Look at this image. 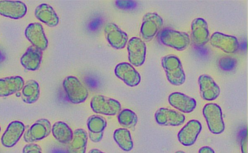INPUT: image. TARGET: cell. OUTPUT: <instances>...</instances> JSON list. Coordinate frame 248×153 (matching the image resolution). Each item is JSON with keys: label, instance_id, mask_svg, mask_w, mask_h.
I'll use <instances>...</instances> for the list:
<instances>
[{"label": "cell", "instance_id": "obj_23", "mask_svg": "<svg viewBox=\"0 0 248 153\" xmlns=\"http://www.w3.org/2000/svg\"><path fill=\"white\" fill-rule=\"evenodd\" d=\"M34 15L37 19L50 27L56 26L59 22V18L53 7L46 3L37 6L34 11Z\"/></svg>", "mask_w": 248, "mask_h": 153}, {"label": "cell", "instance_id": "obj_9", "mask_svg": "<svg viewBox=\"0 0 248 153\" xmlns=\"http://www.w3.org/2000/svg\"><path fill=\"white\" fill-rule=\"evenodd\" d=\"M25 35L34 47L41 51L47 48L48 40L40 23L35 22L29 24L25 29Z\"/></svg>", "mask_w": 248, "mask_h": 153}, {"label": "cell", "instance_id": "obj_25", "mask_svg": "<svg viewBox=\"0 0 248 153\" xmlns=\"http://www.w3.org/2000/svg\"><path fill=\"white\" fill-rule=\"evenodd\" d=\"M51 132L55 139L62 144H68L73 138L72 130L63 121L55 122L51 127Z\"/></svg>", "mask_w": 248, "mask_h": 153}, {"label": "cell", "instance_id": "obj_31", "mask_svg": "<svg viewBox=\"0 0 248 153\" xmlns=\"http://www.w3.org/2000/svg\"><path fill=\"white\" fill-rule=\"evenodd\" d=\"M199 153H215L214 150L209 146H205L201 147L199 150Z\"/></svg>", "mask_w": 248, "mask_h": 153}, {"label": "cell", "instance_id": "obj_19", "mask_svg": "<svg viewBox=\"0 0 248 153\" xmlns=\"http://www.w3.org/2000/svg\"><path fill=\"white\" fill-rule=\"evenodd\" d=\"M198 83L201 96L204 100L212 101L218 97L220 89L210 76L205 74L200 75Z\"/></svg>", "mask_w": 248, "mask_h": 153}, {"label": "cell", "instance_id": "obj_3", "mask_svg": "<svg viewBox=\"0 0 248 153\" xmlns=\"http://www.w3.org/2000/svg\"><path fill=\"white\" fill-rule=\"evenodd\" d=\"M209 131L213 134H219L225 129L222 112L220 107L215 103L206 104L202 109Z\"/></svg>", "mask_w": 248, "mask_h": 153}, {"label": "cell", "instance_id": "obj_34", "mask_svg": "<svg viewBox=\"0 0 248 153\" xmlns=\"http://www.w3.org/2000/svg\"><path fill=\"white\" fill-rule=\"evenodd\" d=\"M175 153H186L183 151H178L176 152Z\"/></svg>", "mask_w": 248, "mask_h": 153}, {"label": "cell", "instance_id": "obj_32", "mask_svg": "<svg viewBox=\"0 0 248 153\" xmlns=\"http://www.w3.org/2000/svg\"><path fill=\"white\" fill-rule=\"evenodd\" d=\"M128 1H124V0H118L116 1V4L117 6L122 8H127L129 7L130 4V2H128Z\"/></svg>", "mask_w": 248, "mask_h": 153}, {"label": "cell", "instance_id": "obj_11", "mask_svg": "<svg viewBox=\"0 0 248 153\" xmlns=\"http://www.w3.org/2000/svg\"><path fill=\"white\" fill-rule=\"evenodd\" d=\"M211 44L227 54L236 52L239 48V42L234 36L220 32H214L210 38Z\"/></svg>", "mask_w": 248, "mask_h": 153}, {"label": "cell", "instance_id": "obj_4", "mask_svg": "<svg viewBox=\"0 0 248 153\" xmlns=\"http://www.w3.org/2000/svg\"><path fill=\"white\" fill-rule=\"evenodd\" d=\"M90 106L95 113L105 115H114L121 111L119 101L102 95L93 96L91 99Z\"/></svg>", "mask_w": 248, "mask_h": 153}, {"label": "cell", "instance_id": "obj_18", "mask_svg": "<svg viewBox=\"0 0 248 153\" xmlns=\"http://www.w3.org/2000/svg\"><path fill=\"white\" fill-rule=\"evenodd\" d=\"M169 104L174 108L183 113H189L196 107V100L184 93L175 92L168 97Z\"/></svg>", "mask_w": 248, "mask_h": 153}, {"label": "cell", "instance_id": "obj_15", "mask_svg": "<svg viewBox=\"0 0 248 153\" xmlns=\"http://www.w3.org/2000/svg\"><path fill=\"white\" fill-rule=\"evenodd\" d=\"M104 31L107 40L112 47L116 49H121L126 46L128 36L117 25L111 22L107 24Z\"/></svg>", "mask_w": 248, "mask_h": 153}, {"label": "cell", "instance_id": "obj_14", "mask_svg": "<svg viewBox=\"0 0 248 153\" xmlns=\"http://www.w3.org/2000/svg\"><path fill=\"white\" fill-rule=\"evenodd\" d=\"M25 130V126L22 122L17 120L11 122L1 136V144L7 148L14 146L19 140Z\"/></svg>", "mask_w": 248, "mask_h": 153}, {"label": "cell", "instance_id": "obj_13", "mask_svg": "<svg viewBox=\"0 0 248 153\" xmlns=\"http://www.w3.org/2000/svg\"><path fill=\"white\" fill-rule=\"evenodd\" d=\"M202 129V125L199 121L191 120L179 131L178 140L184 146H191L196 141Z\"/></svg>", "mask_w": 248, "mask_h": 153}, {"label": "cell", "instance_id": "obj_8", "mask_svg": "<svg viewBox=\"0 0 248 153\" xmlns=\"http://www.w3.org/2000/svg\"><path fill=\"white\" fill-rule=\"evenodd\" d=\"M163 24L162 18L156 13L150 12L144 14L140 27L143 39L150 40L156 34Z\"/></svg>", "mask_w": 248, "mask_h": 153}, {"label": "cell", "instance_id": "obj_16", "mask_svg": "<svg viewBox=\"0 0 248 153\" xmlns=\"http://www.w3.org/2000/svg\"><path fill=\"white\" fill-rule=\"evenodd\" d=\"M191 39L197 47L204 46L208 41L209 31L207 22L202 17L195 18L191 23Z\"/></svg>", "mask_w": 248, "mask_h": 153}, {"label": "cell", "instance_id": "obj_24", "mask_svg": "<svg viewBox=\"0 0 248 153\" xmlns=\"http://www.w3.org/2000/svg\"><path fill=\"white\" fill-rule=\"evenodd\" d=\"M88 134L82 128H77L73 132V138L68 143L67 153H86Z\"/></svg>", "mask_w": 248, "mask_h": 153}, {"label": "cell", "instance_id": "obj_29", "mask_svg": "<svg viewBox=\"0 0 248 153\" xmlns=\"http://www.w3.org/2000/svg\"><path fill=\"white\" fill-rule=\"evenodd\" d=\"M23 153H42L41 147L37 144L30 143L23 147Z\"/></svg>", "mask_w": 248, "mask_h": 153}, {"label": "cell", "instance_id": "obj_7", "mask_svg": "<svg viewBox=\"0 0 248 153\" xmlns=\"http://www.w3.org/2000/svg\"><path fill=\"white\" fill-rule=\"evenodd\" d=\"M127 49L130 64L137 67L142 66L145 60V43L140 38L133 37L128 41Z\"/></svg>", "mask_w": 248, "mask_h": 153}, {"label": "cell", "instance_id": "obj_2", "mask_svg": "<svg viewBox=\"0 0 248 153\" xmlns=\"http://www.w3.org/2000/svg\"><path fill=\"white\" fill-rule=\"evenodd\" d=\"M68 100L73 104L84 102L88 97V90L79 80L74 76H68L62 83Z\"/></svg>", "mask_w": 248, "mask_h": 153}, {"label": "cell", "instance_id": "obj_20", "mask_svg": "<svg viewBox=\"0 0 248 153\" xmlns=\"http://www.w3.org/2000/svg\"><path fill=\"white\" fill-rule=\"evenodd\" d=\"M87 125L90 139L93 142L100 141L107 125L106 119L99 115H93L87 119Z\"/></svg>", "mask_w": 248, "mask_h": 153}, {"label": "cell", "instance_id": "obj_30", "mask_svg": "<svg viewBox=\"0 0 248 153\" xmlns=\"http://www.w3.org/2000/svg\"><path fill=\"white\" fill-rule=\"evenodd\" d=\"M240 145L241 153H248V137L247 129H246L242 136L240 141Z\"/></svg>", "mask_w": 248, "mask_h": 153}, {"label": "cell", "instance_id": "obj_6", "mask_svg": "<svg viewBox=\"0 0 248 153\" xmlns=\"http://www.w3.org/2000/svg\"><path fill=\"white\" fill-rule=\"evenodd\" d=\"M51 125L49 120L42 118L37 120L24 133V140L27 143H33L41 140L51 132Z\"/></svg>", "mask_w": 248, "mask_h": 153}, {"label": "cell", "instance_id": "obj_33", "mask_svg": "<svg viewBox=\"0 0 248 153\" xmlns=\"http://www.w3.org/2000/svg\"><path fill=\"white\" fill-rule=\"evenodd\" d=\"M88 153H106L97 149H92Z\"/></svg>", "mask_w": 248, "mask_h": 153}, {"label": "cell", "instance_id": "obj_1", "mask_svg": "<svg viewBox=\"0 0 248 153\" xmlns=\"http://www.w3.org/2000/svg\"><path fill=\"white\" fill-rule=\"evenodd\" d=\"M162 66L166 73L168 81L172 85L179 86L186 81V74L180 59L173 55L163 56L161 60Z\"/></svg>", "mask_w": 248, "mask_h": 153}, {"label": "cell", "instance_id": "obj_12", "mask_svg": "<svg viewBox=\"0 0 248 153\" xmlns=\"http://www.w3.org/2000/svg\"><path fill=\"white\" fill-rule=\"evenodd\" d=\"M114 73L117 77L130 87L137 86L141 81L140 74L133 65L127 62L118 64L114 69Z\"/></svg>", "mask_w": 248, "mask_h": 153}, {"label": "cell", "instance_id": "obj_17", "mask_svg": "<svg viewBox=\"0 0 248 153\" xmlns=\"http://www.w3.org/2000/svg\"><path fill=\"white\" fill-rule=\"evenodd\" d=\"M27 12L26 4L19 0H0V15L14 19L24 16Z\"/></svg>", "mask_w": 248, "mask_h": 153}, {"label": "cell", "instance_id": "obj_22", "mask_svg": "<svg viewBox=\"0 0 248 153\" xmlns=\"http://www.w3.org/2000/svg\"><path fill=\"white\" fill-rule=\"evenodd\" d=\"M42 58V51L31 45L21 56L20 63L25 69L34 71L39 68Z\"/></svg>", "mask_w": 248, "mask_h": 153}, {"label": "cell", "instance_id": "obj_5", "mask_svg": "<svg viewBox=\"0 0 248 153\" xmlns=\"http://www.w3.org/2000/svg\"><path fill=\"white\" fill-rule=\"evenodd\" d=\"M160 40L165 45L178 51L186 49L190 42L189 36L187 33L169 28L161 31Z\"/></svg>", "mask_w": 248, "mask_h": 153}, {"label": "cell", "instance_id": "obj_21", "mask_svg": "<svg viewBox=\"0 0 248 153\" xmlns=\"http://www.w3.org/2000/svg\"><path fill=\"white\" fill-rule=\"evenodd\" d=\"M24 84L23 79L19 76L0 78V97H7L21 90Z\"/></svg>", "mask_w": 248, "mask_h": 153}, {"label": "cell", "instance_id": "obj_10", "mask_svg": "<svg viewBox=\"0 0 248 153\" xmlns=\"http://www.w3.org/2000/svg\"><path fill=\"white\" fill-rule=\"evenodd\" d=\"M156 123L162 126H177L183 124L185 116L181 112L166 108H160L155 114Z\"/></svg>", "mask_w": 248, "mask_h": 153}, {"label": "cell", "instance_id": "obj_26", "mask_svg": "<svg viewBox=\"0 0 248 153\" xmlns=\"http://www.w3.org/2000/svg\"><path fill=\"white\" fill-rule=\"evenodd\" d=\"M40 95V86L38 83L34 80L28 81L22 89L21 98L27 104L35 102Z\"/></svg>", "mask_w": 248, "mask_h": 153}, {"label": "cell", "instance_id": "obj_27", "mask_svg": "<svg viewBox=\"0 0 248 153\" xmlns=\"http://www.w3.org/2000/svg\"><path fill=\"white\" fill-rule=\"evenodd\" d=\"M113 139L119 147L125 152L133 148V142L130 131L126 128H119L113 133Z\"/></svg>", "mask_w": 248, "mask_h": 153}, {"label": "cell", "instance_id": "obj_28", "mask_svg": "<svg viewBox=\"0 0 248 153\" xmlns=\"http://www.w3.org/2000/svg\"><path fill=\"white\" fill-rule=\"evenodd\" d=\"M138 116L133 111L124 109L120 111L118 115L119 124L128 128H134L138 122Z\"/></svg>", "mask_w": 248, "mask_h": 153}, {"label": "cell", "instance_id": "obj_35", "mask_svg": "<svg viewBox=\"0 0 248 153\" xmlns=\"http://www.w3.org/2000/svg\"><path fill=\"white\" fill-rule=\"evenodd\" d=\"M0 131H1V127H0Z\"/></svg>", "mask_w": 248, "mask_h": 153}]
</instances>
